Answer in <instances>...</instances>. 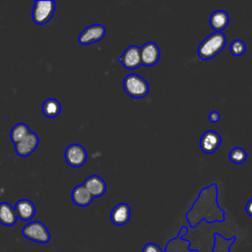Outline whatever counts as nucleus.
Listing matches in <instances>:
<instances>
[{"label": "nucleus", "instance_id": "nucleus-1", "mask_svg": "<svg viewBox=\"0 0 252 252\" xmlns=\"http://www.w3.org/2000/svg\"><path fill=\"white\" fill-rule=\"evenodd\" d=\"M218 194L216 183L201 189L196 201L186 213V220L190 227H196L202 220H206L208 223L224 221L225 214L219 206Z\"/></svg>", "mask_w": 252, "mask_h": 252}, {"label": "nucleus", "instance_id": "nucleus-2", "mask_svg": "<svg viewBox=\"0 0 252 252\" xmlns=\"http://www.w3.org/2000/svg\"><path fill=\"white\" fill-rule=\"evenodd\" d=\"M188 232V227L181 226L176 237L170 239L164 248V252H199L197 249H190V240L183 238V236ZM214 244L212 252H230L231 245L235 242L236 237L232 236L228 239L224 238L221 234L214 233Z\"/></svg>", "mask_w": 252, "mask_h": 252}, {"label": "nucleus", "instance_id": "nucleus-3", "mask_svg": "<svg viewBox=\"0 0 252 252\" xmlns=\"http://www.w3.org/2000/svg\"><path fill=\"white\" fill-rule=\"evenodd\" d=\"M226 45V36L221 32H215L205 37L198 46V56L209 60L219 54Z\"/></svg>", "mask_w": 252, "mask_h": 252}, {"label": "nucleus", "instance_id": "nucleus-4", "mask_svg": "<svg viewBox=\"0 0 252 252\" xmlns=\"http://www.w3.org/2000/svg\"><path fill=\"white\" fill-rule=\"evenodd\" d=\"M123 88L126 94L134 98H142L149 94V84L147 81L137 75L128 74L123 80Z\"/></svg>", "mask_w": 252, "mask_h": 252}, {"label": "nucleus", "instance_id": "nucleus-5", "mask_svg": "<svg viewBox=\"0 0 252 252\" xmlns=\"http://www.w3.org/2000/svg\"><path fill=\"white\" fill-rule=\"evenodd\" d=\"M55 8L56 3L52 0H35L32 13V21L38 26L47 24L51 20L55 12Z\"/></svg>", "mask_w": 252, "mask_h": 252}, {"label": "nucleus", "instance_id": "nucleus-6", "mask_svg": "<svg viewBox=\"0 0 252 252\" xmlns=\"http://www.w3.org/2000/svg\"><path fill=\"white\" fill-rule=\"evenodd\" d=\"M22 235L29 240L37 243H47L50 240V233L45 224L34 220L26 224L22 229Z\"/></svg>", "mask_w": 252, "mask_h": 252}, {"label": "nucleus", "instance_id": "nucleus-7", "mask_svg": "<svg viewBox=\"0 0 252 252\" xmlns=\"http://www.w3.org/2000/svg\"><path fill=\"white\" fill-rule=\"evenodd\" d=\"M65 160L72 167H81L88 158L85 148L80 144H71L65 150Z\"/></svg>", "mask_w": 252, "mask_h": 252}, {"label": "nucleus", "instance_id": "nucleus-8", "mask_svg": "<svg viewBox=\"0 0 252 252\" xmlns=\"http://www.w3.org/2000/svg\"><path fill=\"white\" fill-rule=\"evenodd\" d=\"M105 35V28L101 24H94L87 27L78 36L79 43L83 45L100 41Z\"/></svg>", "mask_w": 252, "mask_h": 252}, {"label": "nucleus", "instance_id": "nucleus-9", "mask_svg": "<svg viewBox=\"0 0 252 252\" xmlns=\"http://www.w3.org/2000/svg\"><path fill=\"white\" fill-rule=\"evenodd\" d=\"M118 61L123 67L129 70L136 69L142 65L141 61V50L137 45L128 46L125 51L118 57Z\"/></svg>", "mask_w": 252, "mask_h": 252}, {"label": "nucleus", "instance_id": "nucleus-10", "mask_svg": "<svg viewBox=\"0 0 252 252\" xmlns=\"http://www.w3.org/2000/svg\"><path fill=\"white\" fill-rule=\"evenodd\" d=\"M140 50H141L142 65L151 67L158 63L160 55V50L156 42L154 41L146 42L140 47Z\"/></svg>", "mask_w": 252, "mask_h": 252}, {"label": "nucleus", "instance_id": "nucleus-11", "mask_svg": "<svg viewBox=\"0 0 252 252\" xmlns=\"http://www.w3.org/2000/svg\"><path fill=\"white\" fill-rule=\"evenodd\" d=\"M37 135L31 131L22 141L15 144V152L19 157H28L32 154L38 146Z\"/></svg>", "mask_w": 252, "mask_h": 252}, {"label": "nucleus", "instance_id": "nucleus-12", "mask_svg": "<svg viewBox=\"0 0 252 252\" xmlns=\"http://www.w3.org/2000/svg\"><path fill=\"white\" fill-rule=\"evenodd\" d=\"M220 143L221 138L220 134L214 130H208L201 136L200 148L205 154H213L220 147Z\"/></svg>", "mask_w": 252, "mask_h": 252}, {"label": "nucleus", "instance_id": "nucleus-13", "mask_svg": "<svg viewBox=\"0 0 252 252\" xmlns=\"http://www.w3.org/2000/svg\"><path fill=\"white\" fill-rule=\"evenodd\" d=\"M83 185L88 189L94 198L102 196L106 191V184L104 180L98 175H91L87 177Z\"/></svg>", "mask_w": 252, "mask_h": 252}, {"label": "nucleus", "instance_id": "nucleus-14", "mask_svg": "<svg viewBox=\"0 0 252 252\" xmlns=\"http://www.w3.org/2000/svg\"><path fill=\"white\" fill-rule=\"evenodd\" d=\"M131 218V209L126 203H119L116 205L110 214V220L115 225L126 224Z\"/></svg>", "mask_w": 252, "mask_h": 252}, {"label": "nucleus", "instance_id": "nucleus-15", "mask_svg": "<svg viewBox=\"0 0 252 252\" xmlns=\"http://www.w3.org/2000/svg\"><path fill=\"white\" fill-rule=\"evenodd\" d=\"M15 211L17 217L22 220H31L35 215L34 204L28 199H21L16 203Z\"/></svg>", "mask_w": 252, "mask_h": 252}, {"label": "nucleus", "instance_id": "nucleus-16", "mask_svg": "<svg viewBox=\"0 0 252 252\" xmlns=\"http://www.w3.org/2000/svg\"><path fill=\"white\" fill-rule=\"evenodd\" d=\"M71 198L74 204L79 207L89 206L94 199V197L91 195V193L83 184H80L74 187V189L72 190Z\"/></svg>", "mask_w": 252, "mask_h": 252}, {"label": "nucleus", "instance_id": "nucleus-17", "mask_svg": "<svg viewBox=\"0 0 252 252\" xmlns=\"http://www.w3.org/2000/svg\"><path fill=\"white\" fill-rule=\"evenodd\" d=\"M15 209L8 202L0 203V223L5 226H13L17 221Z\"/></svg>", "mask_w": 252, "mask_h": 252}, {"label": "nucleus", "instance_id": "nucleus-18", "mask_svg": "<svg viewBox=\"0 0 252 252\" xmlns=\"http://www.w3.org/2000/svg\"><path fill=\"white\" fill-rule=\"evenodd\" d=\"M209 21L211 28L215 32H220L227 27L229 23V17L225 11L217 10L211 14Z\"/></svg>", "mask_w": 252, "mask_h": 252}, {"label": "nucleus", "instance_id": "nucleus-19", "mask_svg": "<svg viewBox=\"0 0 252 252\" xmlns=\"http://www.w3.org/2000/svg\"><path fill=\"white\" fill-rule=\"evenodd\" d=\"M42 112L48 118H55L61 112V104L58 99L50 97L44 100L42 104Z\"/></svg>", "mask_w": 252, "mask_h": 252}, {"label": "nucleus", "instance_id": "nucleus-20", "mask_svg": "<svg viewBox=\"0 0 252 252\" xmlns=\"http://www.w3.org/2000/svg\"><path fill=\"white\" fill-rule=\"evenodd\" d=\"M30 132L31 130L26 123H18L12 128L10 132V139L15 145L22 141Z\"/></svg>", "mask_w": 252, "mask_h": 252}, {"label": "nucleus", "instance_id": "nucleus-21", "mask_svg": "<svg viewBox=\"0 0 252 252\" xmlns=\"http://www.w3.org/2000/svg\"><path fill=\"white\" fill-rule=\"evenodd\" d=\"M230 161H232L235 164H241L246 160L247 158V154L246 152L240 148V147H236L233 148L230 152H229V156H228Z\"/></svg>", "mask_w": 252, "mask_h": 252}, {"label": "nucleus", "instance_id": "nucleus-22", "mask_svg": "<svg viewBox=\"0 0 252 252\" xmlns=\"http://www.w3.org/2000/svg\"><path fill=\"white\" fill-rule=\"evenodd\" d=\"M246 50V45L241 39H234L229 45V51L234 56H241Z\"/></svg>", "mask_w": 252, "mask_h": 252}, {"label": "nucleus", "instance_id": "nucleus-23", "mask_svg": "<svg viewBox=\"0 0 252 252\" xmlns=\"http://www.w3.org/2000/svg\"><path fill=\"white\" fill-rule=\"evenodd\" d=\"M142 252H163L161 250V248L157 245L156 243H147L144 247H143V251Z\"/></svg>", "mask_w": 252, "mask_h": 252}, {"label": "nucleus", "instance_id": "nucleus-24", "mask_svg": "<svg viewBox=\"0 0 252 252\" xmlns=\"http://www.w3.org/2000/svg\"><path fill=\"white\" fill-rule=\"evenodd\" d=\"M220 119V113L218 111H211L210 114H209V120L213 123H217L219 122Z\"/></svg>", "mask_w": 252, "mask_h": 252}, {"label": "nucleus", "instance_id": "nucleus-25", "mask_svg": "<svg viewBox=\"0 0 252 252\" xmlns=\"http://www.w3.org/2000/svg\"><path fill=\"white\" fill-rule=\"evenodd\" d=\"M245 211H246V213H247L249 216L252 217V199H250V200L247 202V204H246V206H245Z\"/></svg>", "mask_w": 252, "mask_h": 252}]
</instances>
